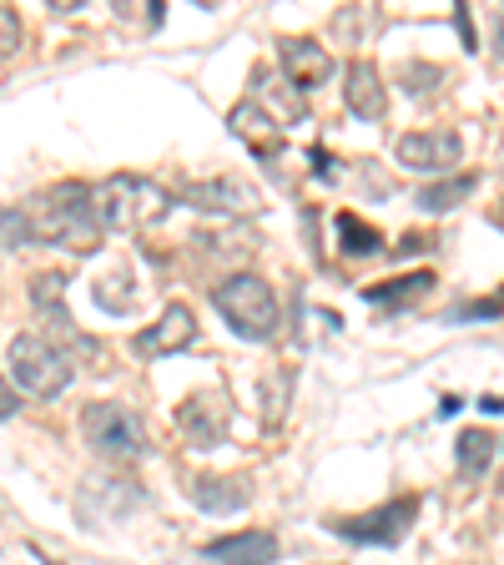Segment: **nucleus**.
I'll use <instances>...</instances> for the list:
<instances>
[{
    "label": "nucleus",
    "instance_id": "412c9836",
    "mask_svg": "<svg viewBox=\"0 0 504 565\" xmlns=\"http://www.w3.org/2000/svg\"><path fill=\"white\" fill-rule=\"evenodd\" d=\"M21 35H25L21 15H15L11 6H0V61H11L15 51H21Z\"/></svg>",
    "mask_w": 504,
    "mask_h": 565
},
{
    "label": "nucleus",
    "instance_id": "9d476101",
    "mask_svg": "<svg viewBox=\"0 0 504 565\" xmlns=\"http://www.w3.org/2000/svg\"><path fill=\"white\" fill-rule=\"evenodd\" d=\"M192 339H197V318H192V308L187 303H167V313L137 339V353L141 359H167V353L187 349Z\"/></svg>",
    "mask_w": 504,
    "mask_h": 565
},
{
    "label": "nucleus",
    "instance_id": "2eb2a0df",
    "mask_svg": "<svg viewBox=\"0 0 504 565\" xmlns=\"http://www.w3.org/2000/svg\"><path fill=\"white\" fill-rule=\"evenodd\" d=\"M176 424H182V429H187L197 445H207V439L227 424V404L217 399V394H192V399L176 409Z\"/></svg>",
    "mask_w": 504,
    "mask_h": 565
},
{
    "label": "nucleus",
    "instance_id": "20e7f679",
    "mask_svg": "<svg viewBox=\"0 0 504 565\" xmlns=\"http://www.w3.org/2000/svg\"><path fill=\"white\" fill-rule=\"evenodd\" d=\"M11 379L31 399H56L71 384V359L51 339H41V333H21L11 343Z\"/></svg>",
    "mask_w": 504,
    "mask_h": 565
},
{
    "label": "nucleus",
    "instance_id": "6e6552de",
    "mask_svg": "<svg viewBox=\"0 0 504 565\" xmlns=\"http://www.w3.org/2000/svg\"><path fill=\"white\" fill-rule=\"evenodd\" d=\"M278 61H282V71H288V82H293L298 92H313V86H323L333 76V56L318 46V41H308V35H282Z\"/></svg>",
    "mask_w": 504,
    "mask_h": 565
},
{
    "label": "nucleus",
    "instance_id": "9b49d317",
    "mask_svg": "<svg viewBox=\"0 0 504 565\" xmlns=\"http://www.w3.org/2000/svg\"><path fill=\"white\" fill-rule=\"evenodd\" d=\"M207 561L217 565H272L278 561V535L272 530H237L207 545Z\"/></svg>",
    "mask_w": 504,
    "mask_h": 565
},
{
    "label": "nucleus",
    "instance_id": "ddd939ff",
    "mask_svg": "<svg viewBox=\"0 0 504 565\" xmlns=\"http://www.w3.org/2000/svg\"><path fill=\"white\" fill-rule=\"evenodd\" d=\"M227 127H233V137H243L258 157H268V162L282 152V127L262 111L258 102H237L233 111H227Z\"/></svg>",
    "mask_w": 504,
    "mask_h": 565
},
{
    "label": "nucleus",
    "instance_id": "423d86ee",
    "mask_svg": "<svg viewBox=\"0 0 504 565\" xmlns=\"http://www.w3.org/2000/svg\"><path fill=\"white\" fill-rule=\"evenodd\" d=\"M414 520H419V494H399V500L364 510V515L333 520V530H339L343 541H358V545H399L414 530Z\"/></svg>",
    "mask_w": 504,
    "mask_h": 565
},
{
    "label": "nucleus",
    "instance_id": "39448f33",
    "mask_svg": "<svg viewBox=\"0 0 504 565\" xmlns=\"http://www.w3.org/2000/svg\"><path fill=\"white\" fill-rule=\"evenodd\" d=\"M82 429H86V439H92V449H101V455H111V459L147 455V424H141L127 404H86Z\"/></svg>",
    "mask_w": 504,
    "mask_h": 565
},
{
    "label": "nucleus",
    "instance_id": "b1692460",
    "mask_svg": "<svg viewBox=\"0 0 504 565\" xmlns=\"http://www.w3.org/2000/svg\"><path fill=\"white\" fill-rule=\"evenodd\" d=\"M494 56L504 61V6H500V11H494Z\"/></svg>",
    "mask_w": 504,
    "mask_h": 565
},
{
    "label": "nucleus",
    "instance_id": "1a4fd4ad",
    "mask_svg": "<svg viewBox=\"0 0 504 565\" xmlns=\"http://www.w3.org/2000/svg\"><path fill=\"white\" fill-rule=\"evenodd\" d=\"M182 198L202 212H227V217H247V212H258V192L243 188L237 177H207V182H187Z\"/></svg>",
    "mask_w": 504,
    "mask_h": 565
},
{
    "label": "nucleus",
    "instance_id": "f8f14e48",
    "mask_svg": "<svg viewBox=\"0 0 504 565\" xmlns=\"http://www.w3.org/2000/svg\"><path fill=\"white\" fill-rule=\"evenodd\" d=\"M343 106H348L353 117H364V121H384L388 96H384V76H378L374 61H353V66H348V82H343Z\"/></svg>",
    "mask_w": 504,
    "mask_h": 565
},
{
    "label": "nucleus",
    "instance_id": "dca6fc26",
    "mask_svg": "<svg viewBox=\"0 0 504 565\" xmlns=\"http://www.w3.org/2000/svg\"><path fill=\"white\" fill-rule=\"evenodd\" d=\"M423 288H435V273H404V278H388V282H368L364 298L384 308H399V303H414Z\"/></svg>",
    "mask_w": 504,
    "mask_h": 565
},
{
    "label": "nucleus",
    "instance_id": "0eeeda50",
    "mask_svg": "<svg viewBox=\"0 0 504 565\" xmlns=\"http://www.w3.org/2000/svg\"><path fill=\"white\" fill-rule=\"evenodd\" d=\"M459 152H464V137L459 131H409V137H399V162L414 167V172H449V167L459 162Z\"/></svg>",
    "mask_w": 504,
    "mask_h": 565
},
{
    "label": "nucleus",
    "instance_id": "393cba45",
    "mask_svg": "<svg viewBox=\"0 0 504 565\" xmlns=\"http://www.w3.org/2000/svg\"><path fill=\"white\" fill-rule=\"evenodd\" d=\"M454 21H459V35H464V51H470V46H474V25H470V11H459Z\"/></svg>",
    "mask_w": 504,
    "mask_h": 565
},
{
    "label": "nucleus",
    "instance_id": "aec40b11",
    "mask_svg": "<svg viewBox=\"0 0 504 565\" xmlns=\"http://www.w3.org/2000/svg\"><path fill=\"white\" fill-rule=\"evenodd\" d=\"M25 243H31L25 207H0V247H25Z\"/></svg>",
    "mask_w": 504,
    "mask_h": 565
},
{
    "label": "nucleus",
    "instance_id": "5701e85b",
    "mask_svg": "<svg viewBox=\"0 0 504 565\" xmlns=\"http://www.w3.org/2000/svg\"><path fill=\"white\" fill-rule=\"evenodd\" d=\"M15 409H21V399H15V388L6 384V379H0V419H11Z\"/></svg>",
    "mask_w": 504,
    "mask_h": 565
},
{
    "label": "nucleus",
    "instance_id": "f3484780",
    "mask_svg": "<svg viewBox=\"0 0 504 565\" xmlns=\"http://www.w3.org/2000/svg\"><path fill=\"white\" fill-rule=\"evenodd\" d=\"M474 188H480V177H474V172H459V177H444V182H429V188H419V207L423 212H449V207H459V202L470 198Z\"/></svg>",
    "mask_w": 504,
    "mask_h": 565
},
{
    "label": "nucleus",
    "instance_id": "f03ea898",
    "mask_svg": "<svg viewBox=\"0 0 504 565\" xmlns=\"http://www.w3.org/2000/svg\"><path fill=\"white\" fill-rule=\"evenodd\" d=\"M167 207H172V192L137 172H111L96 188V223L106 233H141V227L162 223Z\"/></svg>",
    "mask_w": 504,
    "mask_h": 565
},
{
    "label": "nucleus",
    "instance_id": "4be33fe9",
    "mask_svg": "<svg viewBox=\"0 0 504 565\" xmlns=\"http://www.w3.org/2000/svg\"><path fill=\"white\" fill-rule=\"evenodd\" d=\"M504 308V298H490V303H459L449 318H494Z\"/></svg>",
    "mask_w": 504,
    "mask_h": 565
},
{
    "label": "nucleus",
    "instance_id": "4468645a",
    "mask_svg": "<svg viewBox=\"0 0 504 565\" xmlns=\"http://www.w3.org/2000/svg\"><path fill=\"white\" fill-rule=\"evenodd\" d=\"M187 494H192V505L207 510V515H237V510H247V500H253L247 480H217V475H197Z\"/></svg>",
    "mask_w": 504,
    "mask_h": 565
},
{
    "label": "nucleus",
    "instance_id": "6ab92c4d",
    "mask_svg": "<svg viewBox=\"0 0 504 565\" xmlns=\"http://www.w3.org/2000/svg\"><path fill=\"white\" fill-rule=\"evenodd\" d=\"M339 237H343V247H348L353 258H368V253H378V247H384V233H378V227H368L358 212H339Z\"/></svg>",
    "mask_w": 504,
    "mask_h": 565
},
{
    "label": "nucleus",
    "instance_id": "f257e3e1",
    "mask_svg": "<svg viewBox=\"0 0 504 565\" xmlns=\"http://www.w3.org/2000/svg\"><path fill=\"white\" fill-rule=\"evenodd\" d=\"M31 217V243H61V247H92L96 243V192L86 182H61L46 188L25 207Z\"/></svg>",
    "mask_w": 504,
    "mask_h": 565
},
{
    "label": "nucleus",
    "instance_id": "a211bd4d",
    "mask_svg": "<svg viewBox=\"0 0 504 565\" xmlns=\"http://www.w3.org/2000/svg\"><path fill=\"white\" fill-rule=\"evenodd\" d=\"M459 475H464V480H480L484 470H490V459H494V435L490 429H464V435H459Z\"/></svg>",
    "mask_w": 504,
    "mask_h": 565
},
{
    "label": "nucleus",
    "instance_id": "7ed1b4c3",
    "mask_svg": "<svg viewBox=\"0 0 504 565\" xmlns=\"http://www.w3.org/2000/svg\"><path fill=\"white\" fill-rule=\"evenodd\" d=\"M212 303H217V313H223L243 339H253V343L278 339V298H272V288L258 273H233V278H223V288L212 294Z\"/></svg>",
    "mask_w": 504,
    "mask_h": 565
},
{
    "label": "nucleus",
    "instance_id": "a878e982",
    "mask_svg": "<svg viewBox=\"0 0 504 565\" xmlns=\"http://www.w3.org/2000/svg\"><path fill=\"white\" fill-rule=\"evenodd\" d=\"M494 223H500V227H504V202H500V212H494Z\"/></svg>",
    "mask_w": 504,
    "mask_h": 565
}]
</instances>
